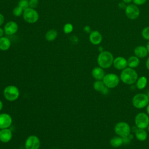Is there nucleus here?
Here are the masks:
<instances>
[{"mask_svg":"<svg viewBox=\"0 0 149 149\" xmlns=\"http://www.w3.org/2000/svg\"><path fill=\"white\" fill-rule=\"evenodd\" d=\"M120 80L125 84L132 85L136 83L139 76L136 70L129 67H127L122 70L120 74Z\"/></svg>","mask_w":149,"mask_h":149,"instance_id":"nucleus-1","label":"nucleus"},{"mask_svg":"<svg viewBox=\"0 0 149 149\" xmlns=\"http://www.w3.org/2000/svg\"><path fill=\"white\" fill-rule=\"evenodd\" d=\"M114 57L113 54L108 51H102L97 56V62L98 66L103 69H108L113 65Z\"/></svg>","mask_w":149,"mask_h":149,"instance_id":"nucleus-2","label":"nucleus"},{"mask_svg":"<svg viewBox=\"0 0 149 149\" xmlns=\"http://www.w3.org/2000/svg\"><path fill=\"white\" fill-rule=\"evenodd\" d=\"M132 104L137 109H142L149 104V98L147 94L144 93H137L132 98Z\"/></svg>","mask_w":149,"mask_h":149,"instance_id":"nucleus-3","label":"nucleus"},{"mask_svg":"<svg viewBox=\"0 0 149 149\" xmlns=\"http://www.w3.org/2000/svg\"><path fill=\"white\" fill-rule=\"evenodd\" d=\"M114 132L117 136L125 137L130 134L131 128L128 123L126 122H119L114 126Z\"/></svg>","mask_w":149,"mask_h":149,"instance_id":"nucleus-4","label":"nucleus"},{"mask_svg":"<svg viewBox=\"0 0 149 149\" xmlns=\"http://www.w3.org/2000/svg\"><path fill=\"white\" fill-rule=\"evenodd\" d=\"M3 94L6 100L9 101H14L19 98L20 92L16 86L14 85H9L4 88Z\"/></svg>","mask_w":149,"mask_h":149,"instance_id":"nucleus-5","label":"nucleus"},{"mask_svg":"<svg viewBox=\"0 0 149 149\" xmlns=\"http://www.w3.org/2000/svg\"><path fill=\"white\" fill-rule=\"evenodd\" d=\"M22 16L24 20L30 24L36 23L39 19V14L37 11L30 7L24 10Z\"/></svg>","mask_w":149,"mask_h":149,"instance_id":"nucleus-6","label":"nucleus"},{"mask_svg":"<svg viewBox=\"0 0 149 149\" xmlns=\"http://www.w3.org/2000/svg\"><path fill=\"white\" fill-rule=\"evenodd\" d=\"M106 87L108 88H114L116 87L120 81V77L115 73H109L105 74L102 80Z\"/></svg>","mask_w":149,"mask_h":149,"instance_id":"nucleus-7","label":"nucleus"},{"mask_svg":"<svg viewBox=\"0 0 149 149\" xmlns=\"http://www.w3.org/2000/svg\"><path fill=\"white\" fill-rule=\"evenodd\" d=\"M134 123L137 128L146 129L149 125V115L143 112L138 113L135 116Z\"/></svg>","mask_w":149,"mask_h":149,"instance_id":"nucleus-8","label":"nucleus"},{"mask_svg":"<svg viewBox=\"0 0 149 149\" xmlns=\"http://www.w3.org/2000/svg\"><path fill=\"white\" fill-rule=\"evenodd\" d=\"M125 13L126 16L130 20L137 19L140 14V10L138 6L134 3L127 4L125 9Z\"/></svg>","mask_w":149,"mask_h":149,"instance_id":"nucleus-9","label":"nucleus"},{"mask_svg":"<svg viewBox=\"0 0 149 149\" xmlns=\"http://www.w3.org/2000/svg\"><path fill=\"white\" fill-rule=\"evenodd\" d=\"M40 144V139L36 135H31L26 139L24 147L26 149H39Z\"/></svg>","mask_w":149,"mask_h":149,"instance_id":"nucleus-10","label":"nucleus"},{"mask_svg":"<svg viewBox=\"0 0 149 149\" xmlns=\"http://www.w3.org/2000/svg\"><path fill=\"white\" fill-rule=\"evenodd\" d=\"M18 24L15 21L7 22L3 27L4 33L7 36H12L16 34L18 30Z\"/></svg>","mask_w":149,"mask_h":149,"instance_id":"nucleus-11","label":"nucleus"},{"mask_svg":"<svg viewBox=\"0 0 149 149\" xmlns=\"http://www.w3.org/2000/svg\"><path fill=\"white\" fill-rule=\"evenodd\" d=\"M12 123V116L6 113L0 114V129L9 128Z\"/></svg>","mask_w":149,"mask_h":149,"instance_id":"nucleus-12","label":"nucleus"},{"mask_svg":"<svg viewBox=\"0 0 149 149\" xmlns=\"http://www.w3.org/2000/svg\"><path fill=\"white\" fill-rule=\"evenodd\" d=\"M113 66L116 69L119 70H122L128 67L127 59L120 56L114 58Z\"/></svg>","mask_w":149,"mask_h":149,"instance_id":"nucleus-13","label":"nucleus"},{"mask_svg":"<svg viewBox=\"0 0 149 149\" xmlns=\"http://www.w3.org/2000/svg\"><path fill=\"white\" fill-rule=\"evenodd\" d=\"M89 41L94 45H98L100 44L102 41V36L101 33L97 30L91 31L89 33Z\"/></svg>","mask_w":149,"mask_h":149,"instance_id":"nucleus-14","label":"nucleus"},{"mask_svg":"<svg viewBox=\"0 0 149 149\" xmlns=\"http://www.w3.org/2000/svg\"><path fill=\"white\" fill-rule=\"evenodd\" d=\"M93 88L96 91L104 95H107L109 93V88L106 87L102 80H95L93 83Z\"/></svg>","mask_w":149,"mask_h":149,"instance_id":"nucleus-15","label":"nucleus"},{"mask_svg":"<svg viewBox=\"0 0 149 149\" xmlns=\"http://www.w3.org/2000/svg\"><path fill=\"white\" fill-rule=\"evenodd\" d=\"M12 138V132L8 129H3L0 130V141L2 143H8Z\"/></svg>","mask_w":149,"mask_h":149,"instance_id":"nucleus-16","label":"nucleus"},{"mask_svg":"<svg viewBox=\"0 0 149 149\" xmlns=\"http://www.w3.org/2000/svg\"><path fill=\"white\" fill-rule=\"evenodd\" d=\"M91 75L96 80H102L105 73L103 68L100 66H96L92 69Z\"/></svg>","mask_w":149,"mask_h":149,"instance_id":"nucleus-17","label":"nucleus"},{"mask_svg":"<svg viewBox=\"0 0 149 149\" xmlns=\"http://www.w3.org/2000/svg\"><path fill=\"white\" fill-rule=\"evenodd\" d=\"M134 54L139 58H144L148 55V52L146 46L138 45L134 49Z\"/></svg>","mask_w":149,"mask_h":149,"instance_id":"nucleus-18","label":"nucleus"},{"mask_svg":"<svg viewBox=\"0 0 149 149\" xmlns=\"http://www.w3.org/2000/svg\"><path fill=\"white\" fill-rule=\"evenodd\" d=\"M11 45L10 39L6 37H2L0 38V50L5 51L9 49Z\"/></svg>","mask_w":149,"mask_h":149,"instance_id":"nucleus-19","label":"nucleus"},{"mask_svg":"<svg viewBox=\"0 0 149 149\" xmlns=\"http://www.w3.org/2000/svg\"><path fill=\"white\" fill-rule=\"evenodd\" d=\"M109 144L113 148H118L123 144V139L119 136H114L110 139Z\"/></svg>","mask_w":149,"mask_h":149,"instance_id":"nucleus-20","label":"nucleus"},{"mask_svg":"<svg viewBox=\"0 0 149 149\" xmlns=\"http://www.w3.org/2000/svg\"><path fill=\"white\" fill-rule=\"evenodd\" d=\"M135 136L139 141H143L147 139L148 134L145 129L137 128L135 131Z\"/></svg>","mask_w":149,"mask_h":149,"instance_id":"nucleus-21","label":"nucleus"},{"mask_svg":"<svg viewBox=\"0 0 149 149\" xmlns=\"http://www.w3.org/2000/svg\"><path fill=\"white\" fill-rule=\"evenodd\" d=\"M148 79L144 76H141L138 77L136 82V86L137 89L139 90H143L147 85Z\"/></svg>","mask_w":149,"mask_h":149,"instance_id":"nucleus-22","label":"nucleus"},{"mask_svg":"<svg viewBox=\"0 0 149 149\" xmlns=\"http://www.w3.org/2000/svg\"><path fill=\"white\" fill-rule=\"evenodd\" d=\"M140 58L135 55H132L127 59V66L131 68H136L140 64Z\"/></svg>","mask_w":149,"mask_h":149,"instance_id":"nucleus-23","label":"nucleus"},{"mask_svg":"<svg viewBox=\"0 0 149 149\" xmlns=\"http://www.w3.org/2000/svg\"><path fill=\"white\" fill-rule=\"evenodd\" d=\"M58 36V32L55 29H50L48 30L45 34V38L48 41H52L55 40Z\"/></svg>","mask_w":149,"mask_h":149,"instance_id":"nucleus-24","label":"nucleus"},{"mask_svg":"<svg viewBox=\"0 0 149 149\" xmlns=\"http://www.w3.org/2000/svg\"><path fill=\"white\" fill-rule=\"evenodd\" d=\"M23 11L24 10L19 6H17L16 7H15L13 9V15L16 16V17H19L21 15H23Z\"/></svg>","mask_w":149,"mask_h":149,"instance_id":"nucleus-25","label":"nucleus"},{"mask_svg":"<svg viewBox=\"0 0 149 149\" xmlns=\"http://www.w3.org/2000/svg\"><path fill=\"white\" fill-rule=\"evenodd\" d=\"M63 30L65 34H70L73 30V26L70 23H67L63 26Z\"/></svg>","mask_w":149,"mask_h":149,"instance_id":"nucleus-26","label":"nucleus"},{"mask_svg":"<svg viewBox=\"0 0 149 149\" xmlns=\"http://www.w3.org/2000/svg\"><path fill=\"white\" fill-rule=\"evenodd\" d=\"M141 34L144 40L149 41V26L144 27L141 30Z\"/></svg>","mask_w":149,"mask_h":149,"instance_id":"nucleus-27","label":"nucleus"},{"mask_svg":"<svg viewBox=\"0 0 149 149\" xmlns=\"http://www.w3.org/2000/svg\"><path fill=\"white\" fill-rule=\"evenodd\" d=\"M18 6H20L23 10L29 8V0H20L18 2Z\"/></svg>","mask_w":149,"mask_h":149,"instance_id":"nucleus-28","label":"nucleus"},{"mask_svg":"<svg viewBox=\"0 0 149 149\" xmlns=\"http://www.w3.org/2000/svg\"><path fill=\"white\" fill-rule=\"evenodd\" d=\"M39 3L38 0H29V7L31 8H36Z\"/></svg>","mask_w":149,"mask_h":149,"instance_id":"nucleus-29","label":"nucleus"},{"mask_svg":"<svg viewBox=\"0 0 149 149\" xmlns=\"http://www.w3.org/2000/svg\"><path fill=\"white\" fill-rule=\"evenodd\" d=\"M147 0H133V2L134 5H137V6H141L144 5V3H146Z\"/></svg>","mask_w":149,"mask_h":149,"instance_id":"nucleus-30","label":"nucleus"},{"mask_svg":"<svg viewBox=\"0 0 149 149\" xmlns=\"http://www.w3.org/2000/svg\"><path fill=\"white\" fill-rule=\"evenodd\" d=\"M126 6H127V4L126 3H125L124 2H123V1H120L118 3V7H119V8H120L121 9H124L125 10Z\"/></svg>","mask_w":149,"mask_h":149,"instance_id":"nucleus-31","label":"nucleus"},{"mask_svg":"<svg viewBox=\"0 0 149 149\" xmlns=\"http://www.w3.org/2000/svg\"><path fill=\"white\" fill-rule=\"evenodd\" d=\"M83 31L86 33H90L91 31V27L88 25H86L83 27Z\"/></svg>","mask_w":149,"mask_h":149,"instance_id":"nucleus-32","label":"nucleus"},{"mask_svg":"<svg viewBox=\"0 0 149 149\" xmlns=\"http://www.w3.org/2000/svg\"><path fill=\"white\" fill-rule=\"evenodd\" d=\"M4 21H5V17L1 13H0V27L3 24Z\"/></svg>","mask_w":149,"mask_h":149,"instance_id":"nucleus-33","label":"nucleus"},{"mask_svg":"<svg viewBox=\"0 0 149 149\" xmlns=\"http://www.w3.org/2000/svg\"><path fill=\"white\" fill-rule=\"evenodd\" d=\"M146 66L148 70H149V56L147 58L146 62Z\"/></svg>","mask_w":149,"mask_h":149,"instance_id":"nucleus-34","label":"nucleus"},{"mask_svg":"<svg viewBox=\"0 0 149 149\" xmlns=\"http://www.w3.org/2000/svg\"><path fill=\"white\" fill-rule=\"evenodd\" d=\"M4 34H5V33H4L3 29H2V28H1V27H0V38L2 37H3V36Z\"/></svg>","mask_w":149,"mask_h":149,"instance_id":"nucleus-35","label":"nucleus"},{"mask_svg":"<svg viewBox=\"0 0 149 149\" xmlns=\"http://www.w3.org/2000/svg\"><path fill=\"white\" fill-rule=\"evenodd\" d=\"M122 1L124 2L125 3H126L127 5V4L130 3L133 1V0H122Z\"/></svg>","mask_w":149,"mask_h":149,"instance_id":"nucleus-36","label":"nucleus"},{"mask_svg":"<svg viewBox=\"0 0 149 149\" xmlns=\"http://www.w3.org/2000/svg\"><path fill=\"white\" fill-rule=\"evenodd\" d=\"M146 111H147V113L149 115V104L146 107Z\"/></svg>","mask_w":149,"mask_h":149,"instance_id":"nucleus-37","label":"nucleus"},{"mask_svg":"<svg viewBox=\"0 0 149 149\" xmlns=\"http://www.w3.org/2000/svg\"><path fill=\"white\" fill-rule=\"evenodd\" d=\"M146 47V48H147V51H148V54H149V41H148V42H147V43Z\"/></svg>","mask_w":149,"mask_h":149,"instance_id":"nucleus-38","label":"nucleus"},{"mask_svg":"<svg viewBox=\"0 0 149 149\" xmlns=\"http://www.w3.org/2000/svg\"><path fill=\"white\" fill-rule=\"evenodd\" d=\"M2 108H3V103H2V102L0 100V111L2 110Z\"/></svg>","mask_w":149,"mask_h":149,"instance_id":"nucleus-39","label":"nucleus"},{"mask_svg":"<svg viewBox=\"0 0 149 149\" xmlns=\"http://www.w3.org/2000/svg\"><path fill=\"white\" fill-rule=\"evenodd\" d=\"M98 51H99L100 52H101V51H104L103 48H102V46H100V47H98Z\"/></svg>","mask_w":149,"mask_h":149,"instance_id":"nucleus-40","label":"nucleus"},{"mask_svg":"<svg viewBox=\"0 0 149 149\" xmlns=\"http://www.w3.org/2000/svg\"><path fill=\"white\" fill-rule=\"evenodd\" d=\"M147 95H148V98H149V92L148 93V94H147Z\"/></svg>","mask_w":149,"mask_h":149,"instance_id":"nucleus-41","label":"nucleus"},{"mask_svg":"<svg viewBox=\"0 0 149 149\" xmlns=\"http://www.w3.org/2000/svg\"><path fill=\"white\" fill-rule=\"evenodd\" d=\"M147 129H148V131L149 132V125H148V127H147Z\"/></svg>","mask_w":149,"mask_h":149,"instance_id":"nucleus-42","label":"nucleus"},{"mask_svg":"<svg viewBox=\"0 0 149 149\" xmlns=\"http://www.w3.org/2000/svg\"><path fill=\"white\" fill-rule=\"evenodd\" d=\"M55 149H57V148H55Z\"/></svg>","mask_w":149,"mask_h":149,"instance_id":"nucleus-43","label":"nucleus"}]
</instances>
